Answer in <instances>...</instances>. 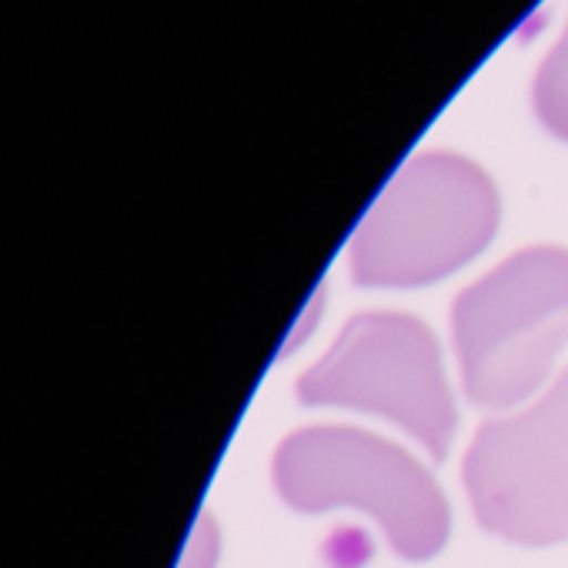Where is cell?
<instances>
[{"label":"cell","instance_id":"obj_6","mask_svg":"<svg viewBox=\"0 0 568 568\" xmlns=\"http://www.w3.org/2000/svg\"><path fill=\"white\" fill-rule=\"evenodd\" d=\"M531 98H535V111L541 124L551 134L568 141V28L558 38V44L548 51V58L541 61Z\"/></svg>","mask_w":568,"mask_h":568},{"label":"cell","instance_id":"obj_3","mask_svg":"<svg viewBox=\"0 0 568 568\" xmlns=\"http://www.w3.org/2000/svg\"><path fill=\"white\" fill-rule=\"evenodd\" d=\"M274 485L298 511H368L405 558H432L448 538L435 478L398 445L355 428H305L281 442Z\"/></svg>","mask_w":568,"mask_h":568},{"label":"cell","instance_id":"obj_1","mask_svg":"<svg viewBox=\"0 0 568 568\" xmlns=\"http://www.w3.org/2000/svg\"><path fill=\"white\" fill-rule=\"evenodd\" d=\"M498 227L488 174L458 154L398 168L352 234V274L368 288H415L468 264Z\"/></svg>","mask_w":568,"mask_h":568},{"label":"cell","instance_id":"obj_5","mask_svg":"<svg viewBox=\"0 0 568 568\" xmlns=\"http://www.w3.org/2000/svg\"><path fill=\"white\" fill-rule=\"evenodd\" d=\"M478 521L521 545L568 538V372L531 408L485 422L465 455Z\"/></svg>","mask_w":568,"mask_h":568},{"label":"cell","instance_id":"obj_2","mask_svg":"<svg viewBox=\"0 0 568 568\" xmlns=\"http://www.w3.org/2000/svg\"><path fill=\"white\" fill-rule=\"evenodd\" d=\"M452 332L462 385L475 405L525 402L568 345V251L511 254L458 295Z\"/></svg>","mask_w":568,"mask_h":568},{"label":"cell","instance_id":"obj_7","mask_svg":"<svg viewBox=\"0 0 568 568\" xmlns=\"http://www.w3.org/2000/svg\"><path fill=\"white\" fill-rule=\"evenodd\" d=\"M217 551H221V535H217V525L207 511L197 515L191 535H187V545L181 551V561L178 568H214L217 561Z\"/></svg>","mask_w":568,"mask_h":568},{"label":"cell","instance_id":"obj_4","mask_svg":"<svg viewBox=\"0 0 568 568\" xmlns=\"http://www.w3.org/2000/svg\"><path fill=\"white\" fill-rule=\"evenodd\" d=\"M298 398L392 418L432 455H442L455 432L438 342L418 318L395 312L352 318L328 355L302 375Z\"/></svg>","mask_w":568,"mask_h":568}]
</instances>
